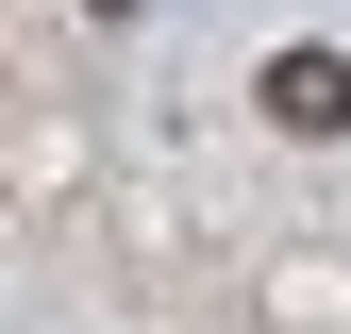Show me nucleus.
Wrapping results in <instances>:
<instances>
[{
  "mask_svg": "<svg viewBox=\"0 0 351 334\" xmlns=\"http://www.w3.org/2000/svg\"><path fill=\"white\" fill-rule=\"evenodd\" d=\"M268 117L285 134H351V51H268Z\"/></svg>",
  "mask_w": 351,
  "mask_h": 334,
  "instance_id": "nucleus-1",
  "label": "nucleus"
},
{
  "mask_svg": "<svg viewBox=\"0 0 351 334\" xmlns=\"http://www.w3.org/2000/svg\"><path fill=\"white\" fill-rule=\"evenodd\" d=\"M84 17H134V0H84Z\"/></svg>",
  "mask_w": 351,
  "mask_h": 334,
  "instance_id": "nucleus-2",
  "label": "nucleus"
}]
</instances>
